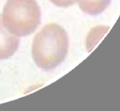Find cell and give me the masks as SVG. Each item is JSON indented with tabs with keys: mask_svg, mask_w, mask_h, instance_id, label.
Returning a JSON list of instances; mask_svg holds the SVG:
<instances>
[{
	"mask_svg": "<svg viewBox=\"0 0 120 111\" xmlns=\"http://www.w3.org/2000/svg\"><path fill=\"white\" fill-rule=\"evenodd\" d=\"M20 39L6 29L0 15V59L9 58L17 51Z\"/></svg>",
	"mask_w": 120,
	"mask_h": 111,
	"instance_id": "cell-3",
	"label": "cell"
},
{
	"mask_svg": "<svg viewBox=\"0 0 120 111\" xmlns=\"http://www.w3.org/2000/svg\"><path fill=\"white\" fill-rule=\"evenodd\" d=\"M53 5L59 8H68L73 5L77 0H49Z\"/></svg>",
	"mask_w": 120,
	"mask_h": 111,
	"instance_id": "cell-5",
	"label": "cell"
},
{
	"mask_svg": "<svg viewBox=\"0 0 120 111\" xmlns=\"http://www.w3.org/2000/svg\"><path fill=\"white\" fill-rule=\"evenodd\" d=\"M1 16L6 29L18 37L32 34L41 22L36 0H7Z\"/></svg>",
	"mask_w": 120,
	"mask_h": 111,
	"instance_id": "cell-2",
	"label": "cell"
},
{
	"mask_svg": "<svg viewBox=\"0 0 120 111\" xmlns=\"http://www.w3.org/2000/svg\"><path fill=\"white\" fill-rule=\"evenodd\" d=\"M68 48L69 39L66 31L58 24L49 23L34 37L32 58L40 68L50 71L64 61Z\"/></svg>",
	"mask_w": 120,
	"mask_h": 111,
	"instance_id": "cell-1",
	"label": "cell"
},
{
	"mask_svg": "<svg viewBox=\"0 0 120 111\" xmlns=\"http://www.w3.org/2000/svg\"><path fill=\"white\" fill-rule=\"evenodd\" d=\"M77 3L83 12L90 16H97L109 7L111 0H77Z\"/></svg>",
	"mask_w": 120,
	"mask_h": 111,
	"instance_id": "cell-4",
	"label": "cell"
}]
</instances>
